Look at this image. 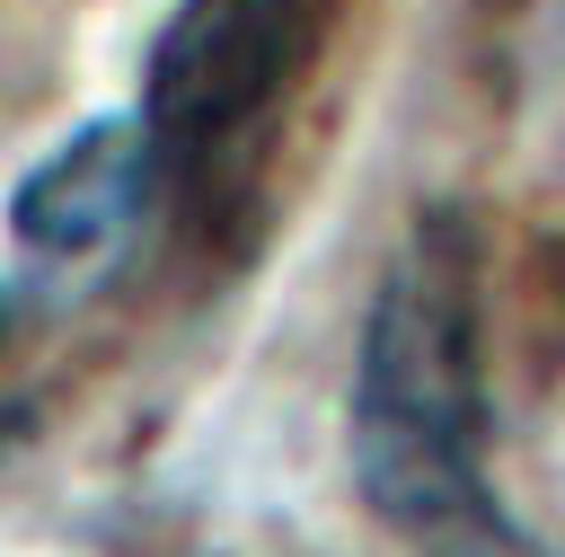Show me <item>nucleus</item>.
Returning a JSON list of instances; mask_svg holds the SVG:
<instances>
[{"mask_svg":"<svg viewBox=\"0 0 565 557\" xmlns=\"http://www.w3.org/2000/svg\"><path fill=\"white\" fill-rule=\"evenodd\" d=\"M344 469L362 513L415 557H556L494 495L486 292L459 212H424L371 283L344 389Z\"/></svg>","mask_w":565,"mask_h":557,"instance_id":"obj_1","label":"nucleus"},{"mask_svg":"<svg viewBox=\"0 0 565 557\" xmlns=\"http://www.w3.org/2000/svg\"><path fill=\"white\" fill-rule=\"evenodd\" d=\"M291 80V0H177L141 62L132 124L168 186H203Z\"/></svg>","mask_w":565,"mask_h":557,"instance_id":"obj_2","label":"nucleus"},{"mask_svg":"<svg viewBox=\"0 0 565 557\" xmlns=\"http://www.w3.org/2000/svg\"><path fill=\"white\" fill-rule=\"evenodd\" d=\"M159 159L132 115H88L62 150H44L9 195V239L44 265H97L124 256L132 230L159 203Z\"/></svg>","mask_w":565,"mask_h":557,"instance_id":"obj_3","label":"nucleus"},{"mask_svg":"<svg viewBox=\"0 0 565 557\" xmlns=\"http://www.w3.org/2000/svg\"><path fill=\"white\" fill-rule=\"evenodd\" d=\"M26 433H35V407H26V398H9V407H0V460H9Z\"/></svg>","mask_w":565,"mask_h":557,"instance_id":"obj_4","label":"nucleus"},{"mask_svg":"<svg viewBox=\"0 0 565 557\" xmlns=\"http://www.w3.org/2000/svg\"><path fill=\"white\" fill-rule=\"evenodd\" d=\"M0 336H9V292H0Z\"/></svg>","mask_w":565,"mask_h":557,"instance_id":"obj_5","label":"nucleus"}]
</instances>
